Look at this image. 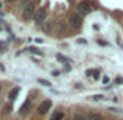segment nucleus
I'll return each instance as SVG.
<instances>
[{
    "mask_svg": "<svg viewBox=\"0 0 123 120\" xmlns=\"http://www.w3.org/2000/svg\"><path fill=\"white\" fill-rule=\"evenodd\" d=\"M50 28H51V24H44V30L45 31H50Z\"/></svg>",
    "mask_w": 123,
    "mask_h": 120,
    "instance_id": "obj_15",
    "label": "nucleus"
},
{
    "mask_svg": "<svg viewBox=\"0 0 123 120\" xmlns=\"http://www.w3.org/2000/svg\"><path fill=\"white\" fill-rule=\"evenodd\" d=\"M56 59L58 61H61V63H64V64H66V66H67V64H69L70 63V59H69V58H66V56H62V55H56Z\"/></svg>",
    "mask_w": 123,
    "mask_h": 120,
    "instance_id": "obj_7",
    "label": "nucleus"
},
{
    "mask_svg": "<svg viewBox=\"0 0 123 120\" xmlns=\"http://www.w3.org/2000/svg\"><path fill=\"white\" fill-rule=\"evenodd\" d=\"M81 25H83V16L80 14V13H75V14H72L70 16V27L72 28H81Z\"/></svg>",
    "mask_w": 123,
    "mask_h": 120,
    "instance_id": "obj_2",
    "label": "nucleus"
},
{
    "mask_svg": "<svg viewBox=\"0 0 123 120\" xmlns=\"http://www.w3.org/2000/svg\"><path fill=\"white\" fill-rule=\"evenodd\" d=\"M86 75H93V78H98L100 70H98V69H95V70H87V72H86Z\"/></svg>",
    "mask_w": 123,
    "mask_h": 120,
    "instance_id": "obj_9",
    "label": "nucleus"
},
{
    "mask_svg": "<svg viewBox=\"0 0 123 120\" xmlns=\"http://www.w3.org/2000/svg\"><path fill=\"white\" fill-rule=\"evenodd\" d=\"M89 120H103V115L98 112H90L89 114Z\"/></svg>",
    "mask_w": 123,
    "mask_h": 120,
    "instance_id": "obj_6",
    "label": "nucleus"
},
{
    "mask_svg": "<svg viewBox=\"0 0 123 120\" xmlns=\"http://www.w3.org/2000/svg\"><path fill=\"white\" fill-rule=\"evenodd\" d=\"M103 83H105V84L109 83V78H108V76H105V78H103Z\"/></svg>",
    "mask_w": 123,
    "mask_h": 120,
    "instance_id": "obj_18",
    "label": "nucleus"
},
{
    "mask_svg": "<svg viewBox=\"0 0 123 120\" xmlns=\"http://www.w3.org/2000/svg\"><path fill=\"white\" fill-rule=\"evenodd\" d=\"M62 119H64V112H61V111L55 112L53 117H51V120H62Z\"/></svg>",
    "mask_w": 123,
    "mask_h": 120,
    "instance_id": "obj_8",
    "label": "nucleus"
},
{
    "mask_svg": "<svg viewBox=\"0 0 123 120\" xmlns=\"http://www.w3.org/2000/svg\"><path fill=\"white\" fill-rule=\"evenodd\" d=\"M53 76H59V72H58V70H53Z\"/></svg>",
    "mask_w": 123,
    "mask_h": 120,
    "instance_id": "obj_17",
    "label": "nucleus"
},
{
    "mask_svg": "<svg viewBox=\"0 0 123 120\" xmlns=\"http://www.w3.org/2000/svg\"><path fill=\"white\" fill-rule=\"evenodd\" d=\"M115 83H117V84H122L123 83V78H117V80H115Z\"/></svg>",
    "mask_w": 123,
    "mask_h": 120,
    "instance_id": "obj_16",
    "label": "nucleus"
},
{
    "mask_svg": "<svg viewBox=\"0 0 123 120\" xmlns=\"http://www.w3.org/2000/svg\"><path fill=\"white\" fill-rule=\"evenodd\" d=\"M51 105H53V103H51V100H44V101H42L41 105L37 106V112H39L41 115L47 114V112L51 109Z\"/></svg>",
    "mask_w": 123,
    "mask_h": 120,
    "instance_id": "obj_3",
    "label": "nucleus"
},
{
    "mask_svg": "<svg viewBox=\"0 0 123 120\" xmlns=\"http://www.w3.org/2000/svg\"><path fill=\"white\" fill-rule=\"evenodd\" d=\"M90 100H93V101H100V100H103V95H101V94H98V95H92Z\"/></svg>",
    "mask_w": 123,
    "mask_h": 120,
    "instance_id": "obj_11",
    "label": "nucleus"
},
{
    "mask_svg": "<svg viewBox=\"0 0 123 120\" xmlns=\"http://www.w3.org/2000/svg\"><path fill=\"white\" fill-rule=\"evenodd\" d=\"M90 9H92V6H90L87 2H80V3H78V13H80L81 16L89 14V13H90Z\"/></svg>",
    "mask_w": 123,
    "mask_h": 120,
    "instance_id": "obj_5",
    "label": "nucleus"
},
{
    "mask_svg": "<svg viewBox=\"0 0 123 120\" xmlns=\"http://www.w3.org/2000/svg\"><path fill=\"white\" fill-rule=\"evenodd\" d=\"M45 17H47V9H45V8H39L36 11V14H34V20H36V24H42V22L45 20Z\"/></svg>",
    "mask_w": 123,
    "mask_h": 120,
    "instance_id": "obj_4",
    "label": "nucleus"
},
{
    "mask_svg": "<svg viewBox=\"0 0 123 120\" xmlns=\"http://www.w3.org/2000/svg\"><path fill=\"white\" fill-rule=\"evenodd\" d=\"M27 50H28V51H31V53H39V50H37V48H34V47H28ZM39 55H41V53H39Z\"/></svg>",
    "mask_w": 123,
    "mask_h": 120,
    "instance_id": "obj_14",
    "label": "nucleus"
},
{
    "mask_svg": "<svg viewBox=\"0 0 123 120\" xmlns=\"http://www.w3.org/2000/svg\"><path fill=\"white\" fill-rule=\"evenodd\" d=\"M34 14H36L34 5L33 3H27V5L24 6V11H22V17H24L25 20H30L31 17H34Z\"/></svg>",
    "mask_w": 123,
    "mask_h": 120,
    "instance_id": "obj_1",
    "label": "nucleus"
},
{
    "mask_svg": "<svg viewBox=\"0 0 123 120\" xmlns=\"http://www.w3.org/2000/svg\"><path fill=\"white\" fill-rule=\"evenodd\" d=\"M37 81H39V84H44V86H48V87H50V86H51V84H50V83H48V81H47V80H42V78H39V80H37Z\"/></svg>",
    "mask_w": 123,
    "mask_h": 120,
    "instance_id": "obj_13",
    "label": "nucleus"
},
{
    "mask_svg": "<svg viewBox=\"0 0 123 120\" xmlns=\"http://www.w3.org/2000/svg\"><path fill=\"white\" fill-rule=\"evenodd\" d=\"M73 120H87V119L84 117L83 114H80V112H78V114H75V115H73Z\"/></svg>",
    "mask_w": 123,
    "mask_h": 120,
    "instance_id": "obj_12",
    "label": "nucleus"
},
{
    "mask_svg": "<svg viewBox=\"0 0 123 120\" xmlns=\"http://www.w3.org/2000/svg\"><path fill=\"white\" fill-rule=\"evenodd\" d=\"M19 90H20V89H19V87H16V89H14V90H11V92H9V100H14V98H16V97H17V94H19Z\"/></svg>",
    "mask_w": 123,
    "mask_h": 120,
    "instance_id": "obj_10",
    "label": "nucleus"
}]
</instances>
